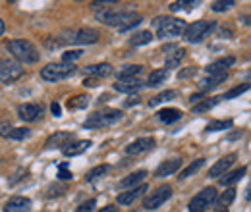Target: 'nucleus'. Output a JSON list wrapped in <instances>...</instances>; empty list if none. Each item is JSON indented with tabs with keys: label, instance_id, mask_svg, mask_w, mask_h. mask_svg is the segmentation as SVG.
I'll return each instance as SVG.
<instances>
[{
	"label": "nucleus",
	"instance_id": "cd10ccee",
	"mask_svg": "<svg viewBox=\"0 0 251 212\" xmlns=\"http://www.w3.org/2000/svg\"><path fill=\"white\" fill-rule=\"evenodd\" d=\"M166 77H168V71H166V70H153V71L149 73L145 85H147V87H157V85L166 81Z\"/></svg>",
	"mask_w": 251,
	"mask_h": 212
},
{
	"label": "nucleus",
	"instance_id": "39448f33",
	"mask_svg": "<svg viewBox=\"0 0 251 212\" xmlns=\"http://www.w3.org/2000/svg\"><path fill=\"white\" fill-rule=\"evenodd\" d=\"M122 120V112L120 110H114V108H108V110H99V112H93L83 127L85 129H100V127H108V125H114L116 121Z\"/></svg>",
	"mask_w": 251,
	"mask_h": 212
},
{
	"label": "nucleus",
	"instance_id": "4468645a",
	"mask_svg": "<svg viewBox=\"0 0 251 212\" xmlns=\"http://www.w3.org/2000/svg\"><path fill=\"white\" fill-rule=\"evenodd\" d=\"M155 147V139L153 137H139V139H135L133 143H129L127 147H126V154H141V152H147L151 151Z\"/></svg>",
	"mask_w": 251,
	"mask_h": 212
},
{
	"label": "nucleus",
	"instance_id": "a19ab883",
	"mask_svg": "<svg viewBox=\"0 0 251 212\" xmlns=\"http://www.w3.org/2000/svg\"><path fill=\"white\" fill-rule=\"evenodd\" d=\"M95 199H89V201H85V203H81L79 207H77V211L75 212H93L95 211Z\"/></svg>",
	"mask_w": 251,
	"mask_h": 212
},
{
	"label": "nucleus",
	"instance_id": "4be33fe9",
	"mask_svg": "<svg viewBox=\"0 0 251 212\" xmlns=\"http://www.w3.org/2000/svg\"><path fill=\"white\" fill-rule=\"evenodd\" d=\"M236 199V189L234 187H228L220 197H217V201H215V209L217 212H228V207L232 205V201Z\"/></svg>",
	"mask_w": 251,
	"mask_h": 212
},
{
	"label": "nucleus",
	"instance_id": "c03bdc74",
	"mask_svg": "<svg viewBox=\"0 0 251 212\" xmlns=\"http://www.w3.org/2000/svg\"><path fill=\"white\" fill-rule=\"evenodd\" d=\"M12 129H14V127H12L10 121H0V137H8Z\"/></svg>",
	"mask_w": 251,
	"mask_h": 212
},
{
	"label": "nucleus",
	"instance_id": "1a4fd4ad",
	"mask_svg": "<svg viewBox=\"0 0 251 212\" xmlns=\"http://www.w3.org/2000/svg\"><path fill=\"white\" fill-rule=\"evenodd\" d=\"M170 197H172V187L170 185H162V187L155 189L153 193H149V197H145L143 209L145 211H157L158 207H162Z\"/></svg>",
	"mask_w": 251,
	"mask_h": 212
},
{
	"label": "nucleus",
	"instance_id": "7c9ffc66",
	"mask_svg": "<svg viewBox=\"0 0 251 212\" xmlns=\"http://www.w3.org/2000/svg\"><path fill=\"white\" fill-rule=\"evenodd\" d=\"M87 106H89V94H77V96L68 100L70 110H81V108H87Z\"/></svg>",
	"mask_w": 251,
	"mask_h": 212
},
{
	"label": "nucleus",
	"instance_id": "473e14b6",
	"mask_svg": "<svg viewBox=\"0 0 251 212\" xmlns=\"http://www.w3.org/2000/svg\"><path fill=\"white\" fill-rule=\"evenodd\" d=\"M184 56H186V50L184 48H176V52L174 54H168V58H166V68H176L180 62L184 60Z\"/></svg>",
	"mask_w": 251,
	"mask_h": 212
},
{
	"label": "nucleus",
	"instance_id": "2eb2a0df",
	"mask_svg": "<svg viewBox=\"0 0 251 212\" xmlns=\"http://www.w3.org/2000/svg\"><path fill=\"white\" fill-rule=\"evenodd\" d=\"M31 211V199L27 197H10L4 205V212H29Z\"/></svg>",
	"mask_w": 251,
	"mask_h": 212
},
{
	"label": "nucleus",
	"instance_id": "bb28decb",
	"mask_svg": "<svg viewBox=\"0 0 251 212\" xmlns=\"http://www.w3.org/2000/svg\"><path fill=\"white\" fill-rule=\"evenodd\" d=\"M246 172H248V166H242V168H238V170H234V172L224 174V178H220L219 183L220 185H232V183L240 182V180L246 176Z\"/></svg>",
	"mask_w": 251,
	"mask_h": 212
},
{
	"label": "nucleus",
	"instance_id": "aec40b11",
	"mask_svg": "<svg viewBox=\"0 0 251 212\" xmlns=\"http://www.w3.org/2000/svg\"><path fill=\"white\" fill-rule=\"evenodd\" d=\"M112 66L108 64V62H104V64H93V66H87L85 68V73L89 75V77H95V79H102V77H108V75H112Z\"/></svg>",
	"mask_w": 251,
	"mask_h": 212
},
{
	"label": "nucleus",
	"instance_id": "c85d7f7f",
	"mask_svg": "<svg viewBox=\"0 0 251 212\" xmlns=\"http://www.w3.org/2000/svg\"><path fill=\"white\" fill-rule=\"evenodd\" d=\"M174 98H178V91L176 89H168V91L158 93L155 98H151L149 100V106H157L160 102H168V100H174Z\"/></svg>",
	"mask_w": 251,
	"mask_h": 212
},
{
	"label": "nucleus",
	"instance_id": "49530a36",
	"mask_svg": "<svg viewBox=\"0 0 251 212\" xmlns=\"http://www.w3.org/2000/svg\"><path fill=\"white\" fill-rule=\"evenodd\" d=\"M195 71H197V70H195L193 66H189L188 70H184V71H180V73H178V77H180V79H184V77H189V75H193Z\"/></svg>",
	"mask_w": 251,
	"mask_h": 212
},
{
	"label": "nucleus",
	"instance_id": "a878e982",
	"mask_svg": "<svg viewBox=\"0 0 251 212\" xmlns=\"http://www.w3.org/2000/svg\"><path fill=\"white\" fill-rule=\"evenodd\" d=\"M158 120L162 123H174V121L182 120V110H178V108H162V110H158Z\"/></svg>",
	"mask_w": 251,
	"mask_h": 212
},
{
	"label": "nucleus",
	"instance_id": "423d86ee",
	"mask_svg": "<svg viewBox=\"0 0 251 212\" xmlns=\"http://www.w3.org/2000/svg\"><path fill=\"white\" fill-rule=\"evenodd\" d=\"M75 70H77L75 64L52 62V64H47V66L41 70V79H45V81H62L66 77L74 75Z\"/></svg>",
	"mask_w": 251,
	"mask_h": 212
},
{
	"label": "nucleus",
	"instance_id": "dca6fc26",
	"mask_svg": "<svg viewBox=\"0 0 251 212\" xmlns=\"http://www.w3.org/2000/svg\"><path fill=\"white\" fill-rule=\"evenodd\" d=\"M18 114L24 121H35L39 120V116L43 114V106L35 104V102H27V104H22L18 108Z\"/></svg>",
	"mask_w": 251,
	"mask_h": 212
},
{
	"label": "nucleus",
	"instance_id": "20e7f679",
	"mask_svg": "<svg viewBox=\"0 0 251 212\" xmlns=\"http://www.w3.org/2000/svg\"><path fill=\"white\" fill-rule=\"evenodd\" d=\"M153 25L157 27L158 39H174L180 37L186 29V22L182 18H157L153 22Z\"/></svg>",
	"mask_w": 251,
	"mask_h": 212
},
{
	"label": "nucleus",
	"instance_id": "58836bf2",
	"mask_svg": "<svg viewBox=\"0 0 251 212\" xmlns=\"http://www.w3.org/2000/svg\"><path fill=\"white\" fill-rule=\"evenodd\" d=\"M250 89V83H244V85H238V87H234V89H230L228 93H224L222 94V98H234V96H238V94H242V93H246Z\"/></svg>",
	"mask_w": 251,
	"mask_h": 212
},
{
	"label": "nucleus",
	"instance_id": "09e8293b",
	"mask_svg": "<svg viewBox=\"0 0 251 212\" xmlns=\"http://www.w3.org/2000/svg\"><path fill=\"white\" fill-rule=\"evenodd\" d=\"M106 4H116V0H102V2H91V8H102Z\"/></svg>",
	"mask_w": 251,
	"mask_h": 212
},
{
	"label": "nucleus",
	"instance_id": "4c0bfd02",
	"mask_svg": "<svg viewBox=\"0 0 251 212\" xmlns=\"http://www.w3.org/2000/svg\"><path fill=\"white\" fill-rule=\"evenodd\" d=\"M81 56H83V50H81V48H77V50H68V52L62 54V62L74 64V62L77 60V58H81Z\"/></svg>",
	"mask_w": 251,
	"mask_h": 212
},
{
	"label": "nucleus",
	"instance_id": "e433bc0d",
	"mask_svg": "<svg viewBox=\"0 0 251 212\" xmlns=\"http://www.w3.org/2000/svg\"><path fill=\"white\" fill-rule=\"evenodd\" d=\"M232 6H236L234 0H219V2H213V4H211V10H213V12H226V10H230Z\"/></svg>",
	"mask_w": 251,
	"mask_h": 212
},
{
	"label": "nucleus",
	"instance_id": "b1692460",
	"mask_svg": "<svg viewBox=\"0 0 251 212\" xmlns=\"http://www.w3.org/2000/svg\"><path fill=\"white\" fill-rule=\"evenodd\" d=\"M220 100H224V98H222V94H220V96H211V98H201L197 104H193V108H191V110H193V114H203V112H207V110L215 108Z\"/></svg>",
	"mask_w": 251,
	"mask_h": 212
},
{
	"label": "nucleus",
	"instance_id": "6e6552de",
	"mask_svg": "<svg viewBox=\"0 0 251 212\" xmlns=\"http://www.w3.org/2000/svg\"><path fill=\"white\" fill-rule=\"evenodd\" d=\"M217 197H219V193H217L215 187H205V189H201V191L189 201V212L209 211V209L215 205Z\"/></svg>",
	"mask_w": 251,
	"mask_h": 212
},
{
	"label": "nucleus",
	"instance_id": "9d476101",
	"mask_svg": "<svg viewBox=\"0 0 251 212\" xmlns=\"http://www.w3.org/2000/svg\"><path fill=\"white\" fill-rule=\"evenodd\" d=\"M22 75H24V68L20 62L10 60V58L0 62V81L2 83H14Z\"/></svg>",
	"mask_w": 251,
	"mask_h": 212
},
{
	"label": "nucleus",
	"instance_id": "79ce46f5",
	"mask_svg": "<svg viewBox=\"0 0 251 212\" xmlns=\"http://www.w3.org/2000/svg\"><path fill=\"white\" fill-rule=\"evenodd\" d=\"M64 191H68V187H66V185H50V187H49V193H47V197L62 195Z\"/></svg>",
	"mask_w": 251,
	"mask_h": 212
},
{
	"label": "nucleus",
	"instance_id": "393cba45",
	"mask_svg": "<svg viewBox=\"0 0 251 212\" xmlns=\"http://www.w3.org/2000/svg\"><path fill=\"white\" fill-rule=\"evenodd\" d=\"M143 66L139 64H129V66H124L122 70H118V81H126V79H135L139 73H141Z\"/></svg>",
	"mask_w": 251,
	"mask_h": 212
},
{
	"label": "nucleus",
	"instance_id": "2f4dec72",
	"mask_svg": "<svg viewBox=\"0 0 251 212\" xmlns=\"http://www.w3.org/2000/svg\"><path fill=\"white\" fill-rule=\"evenodd\" d=\"M203 164H205V158H197V160H193L186 170H182V172H180V176H178V178H180V180H186V178H189V176H193L195 172H199V170L203 168Z\"/></svg>",
	"mask_w": 251,
	"mask_h": 212
},
{
	"label": "nucleus",
	"instance_id": "3c124183",
	"mask_svg": "<svg viewBox=\"0 0 251 212\" xmlns=\"http://www.w3.org/2000/svg\"><path fill=\"white\" fill-rule=\"evenodd\" d=\"M99 212H118V207L108 205V207H102V211H99Z\"/></svg>",
	"mask_w": 251,
	"mask_h": 212
},
{
	"label": "nucleus",
	"instance_id": "9b49d317",
	"mask_svg": "<svg viewBox=\"0 0 251 212\" xmlns=\"http://www.w3.org/2000/svg\"><path fill=\"white\" fill-rule=\"evenodd\" d=\"M99 41V33L89 27H81V29H74L70 33L68 39H64L62 43H70V45H93Z\"/></svg>",
	"mask_w": 251,
	"mask_h": 212
},
{
	"label": "nucleus",
	"instance_id": "603ef678",
	"mask_svg": "<svg viewBox=\"0 0 251 212\" xmlns=\"http://www.w3.org/2000/svg\"><path fill=\"white\" fill-rule=\"evenodd\" d=\"M248 20H250V18H248V16H244V18H240V22H242V24H244V25H248V24H250V22H248Z\"/></svg>",
	"mask_w": 251,
	"mask_h": 212
},
{
	"label": "nucleus",
	"instance_id": "37998d69",
	"mask_svg": "<svg viewBox=\"0 0 251 212\" xmlns=\"http://www.w3.org/2000/svg\"><path fill=\"white\" fill-rule=\"evenodd\" d=\"M58 176H60V180H72V178H74L72 172H68V164H66V162L58 166Z\"/></svg>",
	"mask_w": 251,
	"mask_h": 212
},
{
	"label": "nucleus",
	"instance_id": "864d4df0",
	"mask_svg": "<svg viewBox=\"0 0 251 212\" xmlns=\"http://www.w3.org/2000/svg\"><path fill=\"white\" fill-rule=\"evenodd\" d=\"M2 33H4V22L0 20V35H2Z\"/></svg>",
	"mask_w": 251,
	"mask_h": 212
},
{
	"label": "nucleus",
	"instance_id": "f8f14e48",
	"mask_svg": "<svg viewBox=\"0 0 251 212\" xmlns=\"http://www.w3.org/2000/svg\"><path fill=\"white\" fill-rule=\"evenodd\" d=\"M72 139H74V133H70V131H56V133H52V135L47 139L45 149H47V151H52V149H64L66 145H70V143H72Z\"/></svg>",
	"mask_w": 251,
	"mask_h": 212
},
{
	"label": "nucleus",
	"instance_id": "a18cd8bd",
	"mask_svg": "<svg viewBox=\"0 0 251 212\" xmlns=\"http://www.w3.org/2000/svg\"><path fill=\"white\" fill-rule=\"evenodd\" d=\"M50 110H52V114H54L56 118H60V116H62V106H60L58 102H52V104H50Z\"/></svg>",
	"mask_w": 251,
	"mask_h": 212
},
{
	"label": "nucleus",
	"instance_id": "c9c22d12",
	"mask_svg": "<svg viewBox=\"0 0 251 212\" xmlns=\"http://www.w3.org/2000/svg\"><path fill=\"white\" fill-rule=\"evenodd\" d=\"M29 135H31V129H27V127H14L8 137L14 139V141H22V139H27Z\"/></svg>",
	"mask_w": 251,
	"mask_h": 212
},
{
	"label": "nucleus",
	"instance_id": "7ed1b4c3",
	"mask_svg": "<svg viewBox=\"0 0 251 212\" xmlns=\"http://www.w3.org/2000/svg\"><path fill=\"white\" fill-rule=\"evenodd\" d=\"M10 52L14 54L16 62H24V64H35L39 62V48L27 39H14L8 43Z\"/></svg>",
	"mask_w": 251,
	"mask_h": 212
},
{
	"label": "nucleus",
	"instance_id": "f03ea898",
	"mask_svg": "<svg viewBox=\"0 0 251 212\" xmlns=\"http://www.w3.org/2000/svg\"><path fill=\"white\" fill-rule=\"evenodd\" d=\"M97 20L104 25H110V27H118L120 31H127L131 27H137L143 18L135 12H118V10H104V12H99L97 14Z\"/></svg>",
	"mask_w": 251,
	"mask_h": 212
},
{
	"label": "nucleus",
	"instance_id": "ddd939ff",
	"mask_svg": "<svg viewBox=\"0 0 251 212\" xmlns=\"http://www.w3.org/2000/svg\"><path fill=\"white\" fill-rule=\"evenodd\" d=\"M236 158H238V154L236 152H230V154H226V156H222L220 160H217L213 166H211V170H209V176L211 178H219V176H224L226 172H228V168L236 162Z\"/></svg>",
	"mask_w": 251,
	"mask_h": 212
},
{
	"label": "nucleus",
	"instance_id": "f704fd0d",
	"mask_svg": "<svg viewBox=\"0 0 251 212\" xmlns=\"http://www.w3.org/2000/svg\"><path fill=\"white\" fill-rule=\"evenodd\" d=\"M108 170H110V166H106V164H100V166H95L93 170H91V172H89V174L85 176V180H87V182H95V180H99V178H102V176H104V174H106Z\"/></svg>",
	"mask_w": 251,
	"mask_h": 212
},
{
	"label": "nucleus",
	"instance_id": "8fccbe9b",
	"mask_svg": "<svg viewBox=\"0 0 251 212\" xmlns=\"http://www.w3.org/2000/svg\"><path fill=\"white\" fill-rule=\"evenodd\" d=\"M199 100H201V93H197V94H191V96H189V102H191V104H197Z\"/></svg>",
	"mask_w": 251,
	"mask_h": 212
},
{
	"label": "nucleus",
	"instance_id": "5701e85b",
	"mask_svg": "<svg viewBox=\"0 0 251 212\" xmlns=\"http://www.w3.org/2000/svg\"><path fill=\"white\" fill-rule=\"evenodd\" d=\"M143 87H145V83H141L139 79H126V81H118V83H114V91L127 93V94L137 93L139 89H143Z\"/></svg>",
	"mask_w": 251,
	"mask_h": 212
},
{
	"label": "nucleus",
	"instance_id": "412c9836",
	"mask_svg": "<svg viewBox=\"0 0 251 212\" xmlns=\"http://www.w3.org/2000/svg\"><path fill=\"white\" fill-rule=\"evenodd\" d=\"M91 141H87V139H81V141H74V143H70V145H66L62 149L64 156H77V154H83L85 151H89L91 149Z\"/></svg>",
	"mask_w": 251,
	"mask_h": 212
},
{
	"label": "nucleus",
	"instance_id": "ea45409f",
	"mask_svg": "<svg viewBox=\"0 0 251 212\" xmlns=\"http://www.w3.org/2000/svg\"><path fill=\"white\" fill-rule=\"evenodd\" d=\"M193 6H197V2H172V4H170V10H172V12H178V10H191Z\"/></svg>",
	"mask_w": 251,
	"mask_h": 212
},
{
	"label": "nucleus",
	"instance_id": "6ab92c4d",
	"mask_svg": "<svg viewBox=\"0 0 251 212\" xmlns=\"http://www.w3.org/2000/svg\"><path fill=\"white\" fill-rule=\"evenodd\" d=\"M145 176H147L145 170H137V172L126 176L124 180H120V182H118V189H133V187H139V185L143 183V180H145Z\"/></svg>",
	"mask_w": 251,
	"mask_h": 212
},
{
	"label": "nucleus",
	"instance_id": "de8ad7c7",
	"mask_svg": "<svg viewBox=\"0 0 251 212\" xmlns=\"http://www.w3.org/2000/svg\"><path fill=\"white\" fill-rule=\"evenodd\" d=\"M83 85H85V87H97V85H99V79H95V77H89V75H87V77L83 79Z\"/></svg>",
	"mask_w": 251,
	"mask_h": 212
},
{
	"label": "nucleus",
	"instance_id": "0eeeda50",
	"mask_svg": "<svg viewBox=\"0 0 251 212\" xmlns=\"http://www.w3.org/2000/svg\"><path fill=\"white\" fill-rule=\"evenodd\" d=\"M215 29V22H207V20H199V22H193L191 25H186L184 29V41L189 45H195V43H201L209 33H213Z\"/></svg>",
	"mask_w": 251,
	"mask_h": 212
},
{
	"label": "nucleus",
	"instance_id": "72a5a7b5",
	"mask_svg": "<svg viewBox=\"0 0 251 212\" xmlns=\"http://www.w3.org/2000/svg\"><path fill=\"white\" fill-rule=\"evenodd\" d=\"M230 127H232V120H217L207 123L205 131L211 133V131H222V129H230Z\"/></svg>",
	"mask_w": 251,
	"mask_h": 212
},
{
	"label": "nucleus",
	"instance_id": "a211bd4d",
	"mask_svg": "<svg viewBox=\"0 0 251 212\" xmlns=\"http://www.w3.org/2000/svg\"><path fill=\"white\" fill-rule=\"evenodd\" d=\"M180 166H182V158L166 160V162H162V164L157 168L155 178H166V176H172V174H176V172L180 170Z\"/></svg>",
	"mask_w": 251,
	"mask_h": 212
},
{
	"label": "nucleus",
	"instance_id": "c756f323",
	"mask_svg": "<svg viewBox=\"0 0 251 212\" xmlns=\"http://www.w3.org/2000/svg\"><path fill=\"white\" fill-rule=\"evenodd\" d=\"M155 37H153V33L151 31H139V33H135L131 39H129V45L131 47H139V45H147V43H151Z\"/></svg>",
	"mask_w": 251,
	"mask_h": 212
},
{
	"label": "nucleus",
	"instance_id": "f257e3e1",
	"mask_svg": "<svg viewBox=\"0 0 251 212\" xmlns=\"http://www.w3.org/2000/svg\"><path fill=\"white\" fill-rule=\"evenodd\" d=\"M234 62H236L234 56H228V58H220V60L213 62L211 66H207L205 68V75L199 81V89L201 91L217 89L222 81H226V77H228V66H232Z\"/></svg>",
	"mask_w": 251,
	"mask_h": 212
},
{
	"label": "nucleus",
	"instance_id": "f3484780",
	"mask_svg": "<svg viewBox=\"0 0 251 212\" xmlns=\"http://www.w3.org/2000/svg\"><path fill=\"white\" fill-rule=\"evenodd\" d=\"M149 189V185H145V183H141L139 187H133V189H129V191H124V193H120L118 197H116V201H118V205H122V207H126V205H131L137 197H141L145 191Z\"/></svg>",
	"mask_w": 251,
	"mask_h": 212
}]
</instances>
